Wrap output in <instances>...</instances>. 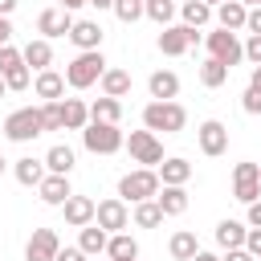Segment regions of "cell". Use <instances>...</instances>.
<instances>
[{"mask_svg":"<svg viewBox=\"0 0 261 261\" xmlns=\"http://www.w3.org/2000/svg\"><path fill=\"white\" fill-rule=\"evenodd\" d=\"M106 257L110 261H139V241L130 232H114L110 245H106Z\"/></svg>","mask_w":261,"mask_h":261,"instance_id":"27","label":"cell"},{"mask_svg":"<svg viewBox=\"0 0 261 261\" xmlns=\"http://www.w3.org/2000/svg\"><path fill=\"white\" fill-rule=\"evenodd\" d=\"M192 261H220V257H216V253H208V249H200V253H196Z\"/></svg>","mask_w":261,"mask_h":261,"instance_id":"50","label":"cell"},{"mask_svg":"<svg viewBox=\"0 0 261 261\" xmlns=\"http://www.w3.org/2000/svg\"><path fill=\"white\" fill-rule=\"evenodd\" d=\"M102 24L98 20H73V29H69V41L82 49V53H90V49H102Z\"/></svg>","mask_w":261,"mask_h":261,"instance_id":"17","label":"cell"},{"mask_svg":"<svg viewBox=\"0 0 261 261\" xmlns=\"http://www.w3.org/2000/svg\"><path fill=\"white\" fill-rule=\"evenodd\" d=\"M249 86H253V90H261V65L253 69V77H249Z\"/></svg>","mask_w":261,"mask_h":261,"instance_id":"51","label":"cell"},{"mask_svg":"<svg viewBox=\"0 0 261 261\" xmlns=\"http://www.w3.org/2000/svg\"><path fill=\"white\" fill-rule=\"evenodd\" d=\"M20 53H24V65H29V69H37V73H45V69L53 65V45H49L45 37L29 41V45H24Z\"/></svg>","mask_w":261,"mask_h":261,"instance_id":"21","label":"cell"},{"mask_svg":"<svg viewBox=\"0 0 261 261\" xmlns=\"http://www.w3.org/2000/svg\"><path fill=\"white\" fill-rule=\"evenodd\" d=\"M155 171H159V184H163V188H184V184L192 179V163H188L184 155H171V159H163Z\"/></svg>","mask_w":261,"mask_h":261,"instance_id":"16","label":"cell"},{"mask_svg":"<svg viewBox=\"0 0 261 261\" xmlns=\"http://www.w3.org/2000/svg\"><path fill=\"white\" fill-rule=\"evenodd\" d=\"M33 94L45 98V102H61V98H65V73H57V69L37 73V77H33Z\"/></svg>","mask_w":261,"mask_h":261,"instance_id":"18","label":"cell"},{"mask_svg":"<svg viewBox=\"0 0 261 261\" xmlns=\"http://www.w3.org/2000/svg\"><path fill=\"white\" fill-rule=\"evenodd\" d=\"M94 212H98V204H94L90 196H77V192L61 204V216H65L69 228H86V224H94Z\"/></svg>","mask_w":261,"mask_h":261,"instance_id":"14","label":"cell"},{"mask_svg":"<svg viewBox=\"0 0 261 261\" xmlns=\"http://www.w3.org/2000/svg\"><path fill=\"white\" fill-rule=\"evenodd\" d=\"M155 196H159V171L155 167H135L118 179V200H126V204H143Z\"/></svg>","mask_w":261,"mask_h":261,"instance_id":"3","label":"cell"},{"mask_svg":"<svg viewBox=\"0 0 261 261\" xmlns=\"http://www.w3.org/2000/svg\"><path fill=\"white\" fill-rule=\"evenodd\" d=\"M249 37H261V8H249V20H245Z\"/></svg>","mask_w":261,"mask_h":261,"instance_id":"43","label":"cell"},{"mask_svg":"<svg viewBox=\"0 0 261 261\" xmlns=\"http://www.w3.org/2000/svg\"><path fill=\"white\" fill-rule=\"evenodd\" d=\"M69 29H73V12H65V8H45L41 16H37V33L45 37V41H53V37H69Z\"/></svg>","mask_w":261,"mask_h":261,"instance_id":"13","label":"cell"},{"mask_svg":"<svg viewBox=\"0 0 261 261\" xmlns=\"http://www.w3.org/2000/svg\"><path fill=\"white\" fill-rule=\"evenodd\" d=\"M57 253H61L57 232L53 228H33V237L24 245V261H57Z\"/></svg>","mask_w":261,"mask_h":261,"instance_id":"12","label":"cell"},{"mask_svg":"<svg viewBox=\"0 0 261 261\" xmlns=\"http://www.w3.org/2000/svg\"><path fill=\"white\" fill-rule=\"evenodd\" d=\"M143 126L147 130H163V135H179L188 126V110L179 102H147L143 106Z\"/></svg>","mask_w":261,"mask_h":261,"instance_id":"2","label":"cell"},{"mask_svg":"<svg viewBox=\"0 0 261 261\" xmlns=\"http://www.w3.org/2000/svg\"><path fill=\"white\" fill-rule=\"evenodd\" d=\"M98 86H102L106 98H118V102H122V98L130 94V73H126V69H106Z\"/></svg>","mask_w":261,"mask_h":261,"instance_id":"29","label":"cell"},{"mask_svg":"<svg viewBox=\"0 0 261 261\" xmlns=\"http://www.w3.org/2000/svg\"><path fill=\"white\" fill-rule=\"evenodd\" d=\"M86 4H94V8H114V0H86Z\"/></svg>","mask_w":261,"mask_h":261,"instance_id":"52","label":"cell"},{"mask_svg":"<svg viewBox=\"0 0 261 261\" xmlns=\"http://www.w3.org/2000/svg\"><path fill=\"white\" fill-rule=\"evenodd\" d=\"M232 196H237L241 204L261 200V167H257V163H237V167H232Z\"/></svg>","mask_w":261,"mask_h":261,"instance_id":"10","label":"cell"},{"mask_svg":"<svg viewBox=\"0 0 261 261\" xmlns=\"http://www.w3.org/2000/svg\"><path fill=\"white\" fill-rule=\"evenodd\" d=\"M196 143H200V151H204L208 159H216V155L228 151V126H224L220 118H204V122L196 126Z\"/></svg>","mask_w":261,"mask_h":261,"instance_id":"9","label":"cell"},{"mask_svg":"<svg viewBox=\"0 0 261 261\" xmlns=\"http://www.w3.org/2000/svg\"><path fill=\"white\" fill-rule=\"evenodd\" d=\"M257 167H261V159H257Z\"/></svg>","mask_w":261,"mask_h":261,"instance_id":"57","label":"cell"},{"mask_svg":"<svg viewBox=\"0 0 261 261\" xmlns=\"http://www.w3.org/2000/svg\"><path fill=\"white\" fill-rule=\"evenodd\" d=\"M16 65H24V53L12 49V45H4V49H0V73H8V69H16Z\"/></svg>","mask_w":261,"mask_h":261,"instance_id":"39","label":"cell"},{"mask_svg":"<svg viewBox=\"0 0 261 261\" xmlns=\"http://www.w3.org/2000/svg\"><path fill=\"white\" fill-rule=\"evenodd\" d=\"M41 118H45V130H65L61 102H41Z\"/></svg>","mask_w":261,"mask_h":261,"instance_id":"38","label":"cell"},{"mask_svg":"<svg viewBox=\"0 0 261 261\" xmlns=\"http://www.w3.org/2000/svg\"><path fill=\"white\" fill-rule=\"evenodd\" d=\"M12 41V24H8V16H0V49Z\"/></svg>","mask_w":261,"mask_h":261,"instance_id":"47","label":"cell"},{"mask_svg":"<svg viewBox=\"0 0 261 261\" xmlns=\"http://www.w3.org/2000/svg\"><path fill=\"white\" fill-rule=\"evenodd\" d=\"M106 69H110V65H106L102 49L77 53V57L65 65V86H73V90H90L94 82H102V73H106Z\"/></svg>","mask_w":261,"mask_h":261,"instance_id":"1","label":"cell"},{"mask_svg":"<svg viewBox=\"0 0 261 261\" xmlns=\"http://www.w3.org/2000/svg\"><path fill=\"white\" fill-rule=\"evenodd\" d=\"M4 94H8V86H4V77H0V98H4Z\"/></svg>","mask_w":261,"mask_h":261,"instance_id":"55","label":"cell"},{"mask_svg":"<svg viewBox=\"0 0 261 261\" xmlns=\"http://www.w3.org/2000/svg\"><path fill=\"white\" fill-rule=\"evenodd\" d=\"M196 41H200V33H196V29H188V24H167V29L159 33V41H155V45H159V53H163V57H184Z\"/></svg>","mask_w":261,"mask_h":261,"instance_id":"8","label":"cell"},{"mask_svg":"<svg viewBox=\"0 0 261 261\" xmlns=\"http://www.w3.org/2000/svg\"><path fill=\"white\" fill-rule=\"evenodd\" d=\"M53 4H57V8H65V12H73V8H82L86 0H53Z\"/></svg>","mask_w":261,"mask_h":261,"instance_id":"48","label":"cell"},{"mask_svg":"<svg viewBox=\"0 0 261 261\" xmlns=\"http://www.w3.org/2000/svg\"><path fill=\"white\" fill-rule=\"evenodd\" d=\"M37 192H41V204H49V208H61V204L73 196V188H69V175H45Z\"/></svg>","mask_w":261,"mask_h":261,"instance_id":"20","label":"cell"},{"mask_svg":"<svg viewBox=\"0 0 261 261\" xmlns=\"http://www.w3.org/2000/svg\"><path fill=\"white\" fill-rule=\"evenodd\" d=\"M4 163H8V159H4V155H0V175H4Z\"/></svg>","mask_w":261,"mask_h":261,"instance_id":"56","label":"cell"},{"mask_svg":"<svg viewBox=\"0 0 261 261\" xmlns=\"http://www.w3.org/2000/svg\"><path fill=\"white\" fill-rule=\"evenodd\" d=\"M245 249L261 261V228H249V237H245Z\"/></svg>","mask_w":261,"mask_h":261,"instance_id":"42","label":"cell"},{"mask_svg":"<svg viewBox=\"0 0 261 261\" xmlns=\"http://www.w3.org/2000/svg\"><path fill=\"white\" fill-rule=\"evenodd\" d=\"M241 110H245V114H261V90L249 86V90L241 94Z\"/></svg>","mask_w":261,"mask_h":261,"instance_id":"40","label":"cell"},{"mask_svg":"<svg viewBox=\"0 0 261 261\" xmlns=\"http://www.w3.org/2000/svg\"><path fill=\"white\" fill-rule=\"evenodd\" d=\"M0 77H4V86H8V90H29L33 69H29V65H16V69H8V73H0Z\"/></svg>","mask_w":261,"mask_h":261,"instance_id":"37","label":"cell"},{"mask_svg":"<svg viewBox=\"0 0 261 261\" xmlns=\"http://www.w3.org/2000/svg\"><path fill=\"white\" fill-rule=\"evenodd\" d=\"M143 16L167 29V24H171V16H175V0H143Z\"/></svg>","mask_w":261,"mask_h":261,"instance_id":"34","label":"cell"},{"mask_svg":"<svg viewBox=\"0 0 261 261\" xmlns=\"http://www.w3.org/2000/svg\"><path fill=\"white\" fill-rule=\"evenodd\" d=\"M241 4H245V8H261V0H241Z\"/></svg>","mask_w":261,"mask_h":261,"instance_id":"53","label":"cell"},{"mask_svg":"<svg viewBox=\"0 0 261 261\" xmlns=\"http://www.w3.org/2000/svg\"><path fill=\"white\" fill-rule=\"evenodd\" d=\"M20 0H0V16H12V8H16Z\"/></svg>","mask_w":261,"mask_h":261,"instance_id":"49","label":"cell"},{"mask_svg":"<svg viewBox=\"0 0 261 261\" xmlns=\"http://www.w3.org/2000/svg\"><path fill=\"white\" fill-rule=\"evenodd\" d=\"M4 135L12 143H33L37 135H45V118H41V106H20L4 118Z\"/></svg>","mask_w":261,"mask_h":261,"instance_id":"4","label":"cell"},{"mask_svg":"<svg viewBox=\"0 0 261 261\" xmlns=\"http://www.w3.org/2000/svg\"><path fill=\"white\" fill-rule=\"evenodd\" d=\"M106 245H110V232H106V228H98V224H86V228H77V249H82L86 257H98V253H106Z\"/></svg>","mask_w":261,"mask_h":261,"instance_id":"24","label":"cell"},{"mask_svg":"<svg viewBox=\"0 0 261 261\" xmlns=\"http://www.w3.org/2000/svg\"><path fill=\"white\" fill-rule=\"evenodd\" d=\"M167 253H171L175 261H192V257L200 253V241H196V232H188V228L171 232V241H167Z\"/></svg>","mask_w":261,"mask_h":261,"instance_id":"26","label":"cell"},{"mask_svg":"<svg viewBox=\"0 0 261 261\" xmlns=\"http://www.w3.org/2000/svg\"><path fill=\"white\" fill-rule=\"evenodd\" d=\"M57 261H90V257H86L77 245H69V249H61V253H57Z\"/></svg>","mask_w":261,"mask_h":261,"instance_id":"45","label":"cell"},{"mask_svg":"<svg viewBox=\"0 0 261 261\" xmlns=\"http://www.w3.org/2000/svg\"><path fill=\"white\" fill-rule=\"evenodd\" d=\"M245 237H249V228H245L241 220H232V216L216 224V245H220L224 253H228V249H245Z\"/></svg>","mask_w":261,"mask_h":261,"instance_id":"23","label":"cell"},{"mask_svg":"<svg viewBox=\"0 0 261 261\" xmlns=\"http://www.w3.org/2000/svg\"><path fill=\"white\" fill-rule=\"evenodd\" d=\"M212 12H216V8H208L204 0H184V4H179V16H184L188 29H204V24L212 20Z\"/></svg>","mask_w":261,"mask_h":261,"instance_id":"30","label":"cell"},{"mask_svg":"<svg viewBox=\"0 0 261 261\" xmlns=\"http://www.w3.org/2000/svg\"><path fill=\"white\" fill-rule=\"evenodd\" d=\"M245 61H249L253 69L261 65V37H249V41H245Z\"/></svg>","mask_w":261,"mask_h":261,"instance_id":"41","label":"cell"},{"mask_svg":"<svg viewBox=\"0 0 261 261\" xmlns=\"http://www.w3.org/2000/svg\"><path fill=\"white\" fill-rule=\"evenodd\" d=\"M220 261H257V257H253L249 249H228V253H224Z\"/></svg>","mask_w":261,"mask_h":261,"instance_id":"46","label":"cell"},{"mask_svg":"<svg viewBox=\"0 0 261 261\" xmlns=\"http://www.w3.org/2000/svg\"><path fill=\"white\" fill-rule=\"evenodd\" d=\"M147 90H151V102H175V94H179V73L155 69V73L147 77Z\"/></svg>","mask_w":261,"mask_h":261,"instance_id":"15","label":"cell"},{"mask_svg":"<svg viewBox=\"0 0 261 261\" xmlns=\"http://www.w3.org/2000/svg\"><path fill=\"white\" fill-rule=\"evenodd\" d=\"M118 118H122V102L118 98H106L102 94V98L90 102V122H118Z\"/></svg>","mask_w":261,"mask_h":261,"instance_id":"31","label":"cell"},{"mask_svg":"<svg viewBox=\"0 0 261 261\" xmlns=\"http://www.w3.org/2000/svg\"><path fill=\"white\" fill-rule=\"evenodd\" d=\"M122 24H135L139 16H143V0H114V8H110Z\"/></svg>","mask_w":261,"mask_h":261,"instance_id":"36","label":"cell"},{"mask_svg":"<svg viewBox=\"0 0 261 261\" xmlns=\"http://www.w3.org/2000/svg\"><path fill=\"white\" fill-rule=\"evenodd\" d=\"M82 143H86V151H94V155H114V151L126 147V135L118 130V122H90V126L82 130Z\"/></svg>","mask_w":261,"mask_h":261,"instance_id":"5","label":"cell"},{"mask_svg":"<svg viewBox=\"0 0 261 261\" xmlns=\"http://www.w3.org/2000/svg\"><path fill=\"white\" fill-rule=\"evenodd\" d=\"M204 45H208V57H216L220 65H241L245 61V41L237 37V33H228V29H216V33H208L204 37Z\"/></svg>","mask_w":261,"mask_h":261,"instance_id":"6","label":"cell"},{"mask_svg":"<svg viewBox=\"0 0 261 261\" xmlns=\"http://www.w3.org/2000/svg\"><path fill=\"white\" fill-rule=\"evenodd\" d=\"M130 220H135V228H159V224H163V208H159V200H143V204H135Z\"/></svg>","mask_w":261,"mask_h":261,"instance_id":"32","label":"cell"},{"mask_svg":"<svg viewBox=\"0 0 261 261\" xmlns=\"http://www.w3.org/2000/svg\"><path fill=\"white\" fill-rule=\"evenodd\" d=\"M216 20H220V29L237 33V29H245V20H249V8H245L241 0H224V4L216 8Z\"/></svg>","mask_w":261,"mask_h":261,"instance_id":"28","label":"cell"},{"mask_svg":"<svg viewBox=\"0 0 261 261\" xmlns=\"http://www.w3.org/2000/svg\"><path fill=\"white\" fill-rule=\"evenodd\" d=\"M155 200H159L163 216H184V212H188V192H184V188H163Z\"/></svg>","mask_w":261,"mask_h":261,"instance_id":"33","label":"cell"},{"mask_svg":"<svg viewBox=\"0 0 261 261\" xmlns=\"http://www.w3.org/2000/svg\"><path fill=\"white\" fill-rule=\"evenodd\" d=\"M61 118H65V130H86L90 126V106L82 98H61Z\"/></svg>","mask_w":261,"mask_h":261,"instance_id":"25","label":"cell"},{"mask_svg":"<svg viewBox=\"0 0 261 261\" xmlns=\"http://www.w3.org/2000/svg\"><path fill=\"white\" fill-rule=\"evenodd\" d=\"M94 224L106 228L110 237H114V232H126V224H130V208H126V200H118V196L102 200L98 212H94Z\"/></svg>","mask_w":261,"mask_h":261,"instance_id":"11","label":"cell"},{"mask_svg":"<svg viewBox=\"0 0 261 261\" xmlns=\"http://www.w3.org/2000/svg\"><path fill=\"white\" fill-rule=\"evenodd\" d=\"M73 163H77V155H73V147H65V143H53V147L45 151V167H49V175H69Z\"/></svg>","mask_w":261,"mask_h":261,"instance_id":"22","label":"cell"},{"mask_svg":"<svg viewBox=\"0 0 261 261\" xmlns=\"http://www.w3.org/2000/svg\"><path fill=\"white\" fill-rule=\"evenodd\" d=\"M200 82H204L208 90H220V86L228 82V65H220L216 57H208V61L200 65Z\"/></svg>","mask_w":261,"mask_h":261,"instance_id":"35","label":"cell"},{"mask_svg":"<svg viewBox=\"0 0 261 261\" xmlns=\"http://www.w3.org/2000/svg\"><path fill=\"white\" fill-rule=\"evenodd\" d=\"M12 175H16V184H20V188H41V179L49 175V167H45V159L24 155V159H16V163H12Z\"/></svg>","mask_w":261,"mask_h":261,"instance_id":"19","label":"cell"},{"mask_svg":"<svg viewBox=\"0 0 261 261\" xmlns=\"http://www.w3.org/2000/svg\"><path fill=\"white\" fill-rule=\"evenodd\" d=\"M204 4H208V8H220V4H224V0H204Z\"/></svg>","mask_w":261,"mask_h":261,"instance_id":"54","label":"cell"},{"mask_svg":"<svg viewBox=\"0 0 261 261\" xmlns=\"http://www.w3.org/2000/svg\"><path fill=\"white\" fill-rule=\"evenodd\" d=\"M249 212H245V220H249V228H261V200H253V204H245Z\"/></svg>","mask_w":261,"mask_h":261,"instance_id":"44","label":"cell"},{"mask_svg":"<svg viewBox=\"0 0 261 261\" xmlns=\"http://www.w3.org/2000/svg\"><path fill=\"white\" fill-rule=\"evenodd\" d=\"M126 151H130V159L143 163V167H159V163H163V143H159V135L147 130V126H143V130H130Z\"/></svg>","mask_w":261,"mask_h":261,"instance_id":"7","label":"cell"}]
</instances>
